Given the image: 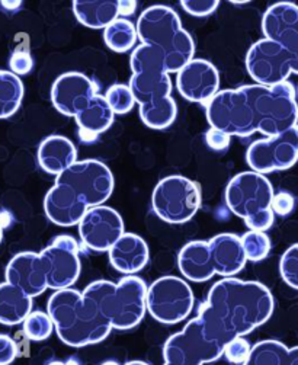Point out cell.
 I'll use <instances>...</instances> for the list:
<instances>
[{
  "label": "cell",
  "mask_w": 298,
  "mask_h": 365,
  "mask_svg": "<svg viewBox=\"0 0 298 365\" xmlns=\"http://www.w3.org/2000/svg\"><path fill=\"white\" fill-rule=\"evenodd\" d=\"M275 309L271 289L257 281L222 278L211 288L197 319L205 336L226 346L265 324Z\"/></svg>",
  "instance_id": "cell-1"
},
{
  "label": "cell",
  "mask_w": 298,
  "mask_h": 365,
  "mask_svg": "<svg viewBox=\"0 0 298 365\" xmlns=\"http://www.w3.org/2000/svg\"><path fill=\"white\" fill-rule=\"evenodd\" d=\"M130 66L133 75L128 88L138 103L141 121L152 130L169 128L176 120L178 108L163 54L140 44L131 53Z\"/></svg>",
  "instance_id": "cell-2"
},
{
  "label": "cell",
  "mask_w": 298,
  "mask_h": 365,
  "mask_svg": "<svg viewBox=\"0 0 298 365\" xmlns=\"http://www.w3.org/2000/svg\"><path fill=\"white\" fill-rule=\"evenodd\" d=\"M47 314L60 341L71 348L99 344L113 331L96 304L82 291L73 288L56 291L48 299Z\"/></svg>",
  "instance_id": "cell-3"
},
{
  "label": "cell",
  "mask_w": 298,
  "mask_h": 365,
  "mask_svg": "<svg viewBox=\"0 0 298 365\" xmlns=\"http://www.w3.org/2000/svg\"><path fill=\"white\" fill-rule=\"evenodd\" d=\"M135 28L141 44L163 54L168 73H178L194 58L195 43L172 8L155 5L144 9Z\"/></svg>",
  "instance_id": "cell-4"
},
{
  "label": "cell",
  "mask_w": 298,
  "mask_h": 365,
  "mask_svg": "<svg viewBox=\"0 0 298 365\" xmlns=\"http://www.w3.org/2000/svg\"><path fill=\"white\" fill-rule=\"evenodd\" d=\"M82 293L96 304L102 317L117 331L133 329L147 313V284L135 275H127L117 284L99 279L89 284Z\"/></svg>",
  "instance_id": "cell-5"
},
{
  "label": "cell",
  "mask_w": 298,
  "mask_h": 365,
  "mask_svg": "<svg viewBox=\"0 0 298 365\" xmlns=\"http://www.w3.org/2000/svg\"><path fill=\"white\" fill-rule=\"evenodd\" d=\"M274 195V187L265 175L247 170L230 179L226 188V204L249 230L265 233L275 220L271 208Z\"/></svg>",
  "instance_id": "cell-6"
},
{
  "label": "cell",
  "mask_w": 298,
  "mask_h": 365,
  "mask_svg": "<svg viewBox=\"0 0 298 365\" xmlns=\"http://www.w3.org/2000/svg\"><path fill=\"white\" fill-rule=\"evenodd\" d=\"M253 115L256 133L274 137L298 123V102L295 88L289 82L275 86H243Z\"/></svg>",
  "instance_id": "cell-7"
},
{
  "label": "cell",
  "mask_w": 298,
  "mask_h": 365,
  "mask_svg": "<svg viewBox=\"0 0 298 365\" xmlns=\"http://www.w3.org/2000/svg\"><path fill=\"white\" fill-rule=\"evenodd\" d=\"M152 207L165 223L183 225L190 222L201 207L200 185L182 175L166 176L153 190Z\"/></svg>",
  "instance_id": "cell-8"
},
{
  "label": "cell",
  "mask_w": 298,
  "mask_h": 365,
  "mask_svg": "<svg viewBox=\"0 0 298 365\" xmlns=\"http://www.w3.org/2000/svg\"><path fill=\"white\" fill-rule=\"evenodd\" d=\"M195 306L192 288L183 278L165 275L147 287L145 307L163 324H178L188 317Z\"/></svg>",
  "instance_id": "cell-9"
},
{
  "label": "cell",
  "mask_w": 298,
  "mask_h": 365,
  "mask_svg": "<svg viewBox=\"0 0 298 365\" xmlns=\"http://www.w3.org/2000/svg\"><path fill=\"white\" fill-rule=\"evenodd\" d=\"M207 121L211 128L230 137H250L256 133L252 109L243 86L220 91L205 103Z\"/></svg>",
  "instance_id": "cell-10"
},
{
  "label": "cell",
  "mask_w": 298,
  "mask_h": 365,
  "mask_svg": "<svg viewBox=\"0 0 298 365\" xmlns=\"http://www.w3.org/2000/svg\"><path fill=\"white\" fill-rule=\"evenodd\" d=\"M56 180L76 191L89 208L103 205L115 188L113 172L103 162L96 159L78 160L58 175Z\"/></svg>",
  "instance_id": "cell-11"
},
{
  "label": "cell",
  "mask_w": 298,
  "mask_h": 365,
  "mask_svg": "<svg viewBox=\"0 0 298 365\" xmlns=\"http://www.w3.org/2000/svg\"><path fill=\"white\" fill-rule=\"evenodd\" d=\"M222 349L225 348L205 336L195 317L165 342L163 365H205L220 359Z\"/></svg>",
  "instance_id": "cell-12"
},
{
  "label": "cell",
  "mask_w": 298,
  "mask_h": 365,
  "mask_svg": "<svg viewBox=\"0 0 298 365\" xmlns=\"http://www.w3.org/2000/svg\"><path fill=\"white\" fill-rule=\"evenodd\" d=\"M246 162L260 175L292 168L298 162V124L278 135L253 141L246 152Z\"/></svg>",
  "instance_id": "cell-13"
},
{
  "label": "cell",
  "mask_w": 298,
  "mask_h": 365,
  "mask_svg": "<svg viewBox=\"0 0 298 365\" xmlns=\"http://www.w3.org/2000/svg\"><path fill=\"white\" fill-rule=\"evenodd\" d=\"M262 32L294 75H298V6L291 2L271 5L262 18Z\"/></svg>",
  "instance_id": "cell-14"
},
{
  "label": "cell",
  "mask_w": 298,
  "mask_h": 365,
  "mask_svg": "<svg viewBox=\"0 0 298 365\" xmlns=\"http://www.w3.org/2000/svg\"><path fill=\"white\" fill-rule=\"evenodd\" d=\"M44 268L47 272L48 288L54 291L71 288L81 277V257L78 240L68 236L60 235L40 252Z\"/></svg>",
  "instance_id": "cell-15"
},
{
  "label": "cell",
  "mask_w": 298,
  "mask_h": 365,
  "mask_svg": "<svg viewBox=\"0 0 298 365\" xmlns=\"http://www.w3.org/2000/svg\"><path fill=\"white\" fill-rule=\"evenodd\" d=\"M125 233L123 217L114 208L99 205L89 208L79 223L82 243L95 252H106Z\"/></svg>",
  "instance_id": "cell-16"
},
{
  "label": "cell",
  "mask_w": 298,
  "mask_h": 365,
  "mask_svg": "<svg viewBox=\"0 0 298 365\" xmlns=\"http://www.w3.org/2000/svg\"><path fill=\"white\" fill-rule=\"evenodd\" d=\"M179 93L195 103H207L220 92V73L204 58H192L176 73Z\"/></svg>",
  "instance_id": "cell-17"
},
{
  "label": "cell",
  "mask_w": 298,
  "mask_h": 365,
  "mask_svg": "<svg viewBox=\"0 0 298 365\" xmlns=\"http://www.w3.org/2000/svg\"><path fill=\"white\" fill-rule=\"evenodd\" d=\"M96 93L92 79L79 71H67L54 81L51 102L60 114L74 118Z\"/></svg>",
  "instance_id": "cell-18"
},
{
  "label": "cell",
  "mask_w": 298,
  "mask_h": 365,
  "mask_svg": "<svg viewBox=\"0 0 298 365\" xmlns=\"http://www.w3.org/2000/svg\"><path fill=\"white\" fill-rule=\"evenodd\" d=\"M6 282L22 289L31 299L38 297L48 289L47 272L40 253L21 252L6 267Z\"/></svg>",
  "instance_id": "cell-19"
},
{
  "label": "cell",
  "mask_w": 298,
  "mask_h": 365,
  "mask_svg": "<svg viewBox=\"0 0 298 365\" xmlns=\"http://www.w3.org/2000/svg\"><path fill=\"white\" fill-rule=\"evenodd\" d=\"M89 210L85 201L68 185L56 180L44 198V212L48 220L60 227H71L81 223Z\"/></svg>",
  "instance_id": "cell-20"
},
{
  "label": "cell",
  "mask_w": 298,
  "mask_h": 365,
  "mask_svg": "<svg viewBox=\"0 0 298 365\" xmlns=\"http://www.w3.org/2000/svg\"><path fill=\"white\" fill-rule=\"evenodd\" d=\"M108 253L111 265L125 277L140 272L150 261L148 245L143 237L134 233H124Z\"/></svg>",
  "instance_id": "cell-21"
},
{
  "label": "cell",
  "mask_w": 298,
  "mask_h": 365,
  "mask_svg": "<svg viewBox=\"0 0 298 365\" xmlns=\"http://www.w3.org/2000/svg\"><path fill=\"white\" fill-rule=\"evenodd\" d=\"M208 246L215 274L225 278H232L245 268L247 259L242 240L237 235H217L208 242Z\"/></svg>",
  "instance_id": "cell-22"
},
{
  "label": "cell",
  "mask_w": 298,
  "mask_h": 365,
  "mask_svg": "<svg viewBox=\"0 0 298 365\" xmlns=\"http://www.w3.org/2000/svg\"><path fill=\"white\" fill-rule=\"evenodd\" d=\"M178 268L186 281L205 282L215 275L208 242L192 240L186 243L178 255Z\"/></svg>",
  "instance_id": "cell-23"
},
{
  "label": "cell",
  "mask_w": 298,
  "mask_h": 365,
  "mask_svg": "<svg viewBox=\"0 0 298 365\" xmlns=\"http://www.w3.org/2000/svg\"><path fill=\"white\" fill-rule=\"evenodd\" d=\"M78 162V149L64 135H48L38 148V163L50 175L58 176Z\"/></svg>",
  "instance_id": "cell-24"
},
{
  "label": "cell",
  "mask_w": 298,
  "mask_h": 365,
  "mask_svg": "<svg viewBox=\"0 0 298 365\" xmlns=\"http://www.w3.org/2000/svg\"><path fill=\"white\" fill-rule=\"evenodd\" d=\"M32 312V299L18 287L2 282L0 284V323L16 326Z\"/></svg>",
  "instance_id": "cell-25"
},
{
  "label": "cell",
  "mask_w": 298,
  "mask_h": 365,
  "mask_svg": "<svg viewBox=\"0 0 298 365\" xmlns=\"http://www.w3.org/2000/svg\"><path fill=\"white\" fill-rule=\"evenodd\" d=\"M73 14L76 19L86 28L105 29L120 18L118 2H88V0H74Z\"/></svg>",
  "instance_id": "cell-26"
},
{
  "label": "cell",
  "mask_w": 298,
  "mask_h": 365,
  "mask_svg": "<svg viewBox=\"0 0 298 365\" xmlns=\"http://www.w3.org/2000/svg\"><path fill=\"white\" fill-rule=\"evenodd\" d=\"M243 365H298V346L288 348L277 339L255 344Z\"/></svg>",
  "instance_id": "cell-27"
},
{
  "label": "cell",
  "mask_w": 298,
  "mask_h": 365,
  "mask_svg": "<svg viewBox=\"0 0 298 365\" xmlns=\"http://www.w3.org/2000/svg\"><path fill=\"white\" fill-rule=\"evenodd\" d=\"M115 114L108 105L103 95L96 93L82 111L74 117V121L79 125L83 133L96 135L109 130L114 124Z\"/></svg>",
  "instance_id": "cell-28"
},
{
  "label": "cell",
  "mask_w": 298,
  "mask_h": 365,
  "mask_svg": "<svg viewBox=\"0 0 298 365\" xmlns=\"http://www.w3.org/2000/svg\"><path fill=\"white\" fill-rule=\"evenodd\" d=\"M24 83L9 70H0V120L18 113L24 99Z\"/></svg>",
  "instance_id": "cell-29"
},
{
  "label": "cell",
  "mask_w": 298,
  "mask_h": 365,
  "mask_svg": "<svg viewBox=\"0 0 298 365\" xmlns=\"http://www.w3.org/2000/svg\"><path fill=\"white\" fill-rule=\"evenodd\" d=\"M137 28L125 18H118L103 29V41L109 50L127 53L137 47Z\"/></svg>",
  "instance_id": "cell-30"
},
{
  "label": "cell",
  "mask_w": 298,
  "mask_h": 365,
  "mask_svg": "<svg viewBox=\"0 0 298 365\" xmlns=\"http://www.w3.org/2000/svg\"><path fill=\"white\" fill-rule=\"evenodd\" d=\"M242 246L246 255V259L252 261V262H259L264 261L269 252H271V239L267 233L264 232H253L249 230L247 233H245L242 237Z\"/></svg>",
  "instance_id": "cell-31"
},
{
  "label": "cell",
  "mask_w": 298,
  "mask_h": 365,
  "mask_svg": "<svg viewBox=\"0 0 298 365\" xmlns=\"http://www.w3.org/2000/svg\"><path fill=\"white\" fill-rule=\"evenodd\" d=\"M22 324L25 336L34 342L47 341L54 331L50 316L44 312H31Z\"/></svg>",
  "instance_id": "cell-32"
},
{
  "label": "cell",
  "mask_w": 298,
  "mask_h": 365,
  "mask_svg": "<svg viewBox=\"0 0 298 365\" xmlns=\"http://www.w3.org/2000/svg\"><path fill=\"white\" fill-rule=\"evenodd\" d=\"M103 96L115 115L128 114L135 106L134 96H133L128 85H124V83L113 85L106 91V93Z\"/></svg>",
  "instance_id": "cell-33"
},
{
  "label": "cell",
  "mask_w": 298,
  "mask_h": 365,
  "mask_svg": "<svg viewBox=\"0 0 298 365\" xmlns=\"http://www.w3.org/2000/svg\"><path fill=\"white\" fill-rule=\"evenodd\" d=\"M279 274L287 285L298 289V243L291 245L281 257Z\"/></svg>",
  "instance_id": "cell-34"
},
{
  "label": "cell",
  "mask_w": 298,
  "mask_h": 365,
  "mask_svg": "<svg viewBox=\"0 0 298 365\" xmlns=\"http://www.w3.org/2000/svg\"><path fill=\"white\" fill-rule=\"evenodd\" d=\"M252 345L245 338H236L226 344L225 349H222V355L227 358L229 362L235 365H243L250 354Z\"/></svg>",
  "instance_id": "cell-35"
},
{
  "label": "cell",
  "mask_w": 298,
  "mask_h": 365,
  "mask_svg": "<svg viewBox=\"0 0 298 365\" xmlns=\"http://www.w3.org/2000/svg\"><path fill=\"white\" fill-rule=\"evenodd\" d=\"M180 6L186 14L202 18L214 14L218 9L220 2L217 0H183Z\"/></svg>",
  "instance_id": "cell-36"
},
{
  "label": "cell",
  "mask_w": 298,
  "mask_h": 365,
  "mask_svg": "<svg viewBox=\"0 0 298 365\" xmlns=\"http://www.w3.org/2000/svg\"><path fill=\"white\" fill-rule=\"evenodd\" d=\"M9 68L18 78L25 76L34 68V58L28 51L18 50L11 56Z\"/></svg>",
  "instance_id": "cell-37"
},
{
  "label": "cell",
  "mask_w": 298,
  "mask_h": 365,
  "mask_svg": "<svg viewBox=\"0 0 298 365\" xmlns=\"http://www.w3.org/2000/svg\"><path fill=\"white\" fill-rule=\"evenodd\" d=\"M205 143L208 148L214 152H226L230 148L232 137L226 133L210 128L205 133Z\"/></svg>",
  "instance_id": "cell-38"
},
{
  "label": "cell",
  "mask_w": 298,
  "mask_h": 365,
  "mask_svg": "<svg viewBox=\"0 0 298 365\" xmlns=\"http://www.w3.org/2000/svg\"><path fill=\"white\" fill-rule=\"evenodd\" d=\"M271 208H272L274 214L285 217V215H288V214H291L294 211L295 200H294V197L289 192H285V191L278 192L272 198Z\"/></svg>",
  "instance_id": "cell-39"
},
{
  "label": "cell",
  "mask_w": 298,
  "mask_h": 365,
  "mask_svg": "<svg viewBox=\"0 0 298 365\" xmlns=\"http://www.w3.org/2000/svg\"><path fill=\"white\" fill-rule=\"evenodd\" d=\"M18 356V345L9 336L0 334V365H11Z\"/></svg>",
  "instance_id": "cell-40"
},
{
  "label": "cell",
  "mask_w": 298,
  "mask_h": 365,
  "mask_svg": "<svg viewBox=\"0 0 298 365\" xmlns=\"http://www.w3.org/2000/svg\"><path fill=\"white\" fill-rule=\"evenodd\" d=\"M135 9H137V4L133 2V0H128V2L120 0V18L121 16H131Z\"/></svg>",
  "instance_id": "cell-41"
},
{
  "label": "cell",
  "mask_w": 298,
  "mask_h": 365,
  "mask_svg": "<svg viewBox=\"0 0 298 365\" xmlns=\"http://www.w3.org/2000/svg\"><path fill=\"white\" fill-rule=\"evenodd\" d=\"M0 5H2V8H4V9H6V11L12 12V11L19 9V8L22 6V2H2Z\"/></svg>",
  "instance_id": "cell-42"
},
{
  "label": "cell",
  "mask_w": 298,
  "mask_h": 365,
  "mask_svg": "<svg viewBox=\"0 0 298 365\" xmlns=\"http://www.w3.org/2000/svg\"><path fill=\"white\" fill-rule=\"evenodd\" d=\"M125 365H148V364L144 362V361H130Z\"/></svg>",
  "instance_id": "cell-43"
},
{
  "label": "cell",
  "mask_w": 298,
  "mask_h": 365,
  "mask_svg": "<svg viewBox=\"0 0 298 365\" xmlns=\"http://www.w3.org/2000/svg\"><path fill=\"white\" fill-rule=\"evenodd\" d=\"M101 365H120V364L115 362V361H105V362L101 364Z\"/></svg>",
  "instance_id": "cell-44"
},
{
  "label": "cell",
  "mask_w": 298,
  "mask_h": 365,
  "mask_svg": "<svg viewBox=\"0 0 298 365\" xmlns=\"http://www.w3.org/2000/svg\"><path fill=\"white\" fill-rule=\"evenodd\" d=\"M48 365H67V364H64L61 361H51Z\"/></svg>",
  "instance_id": "cell-45"
},
{
  "label": "cell",
  "mask_w": 298,
  "mask_h": 365,
  "mask_svg": "<svg viewBox=\"0 0 298 365\" xmlns=\"http://www.w3.org/2000/svg\"><path fill=\"white\" fill-rule=\"evenodd\" d=\"M2 239H4V226L0 223V243H2Z\"/></svg>",
  "instance_id": "cell-46"
},
{
  "label": "cell",
  "mask_w": 298,
  "mask_h": 365,
  "mask_svg": "<svg viewBox=\"0 0 298 365\" xmlns=\"http://www.w3.org/2000/svg\"><path fill=\"white\" fill-rule=\"evenodd\" d=\"M295 93H297V98H298V88H297V91H295Z\"/></svg>",
  "instance_id": "cell-47"
}]
</instances>
